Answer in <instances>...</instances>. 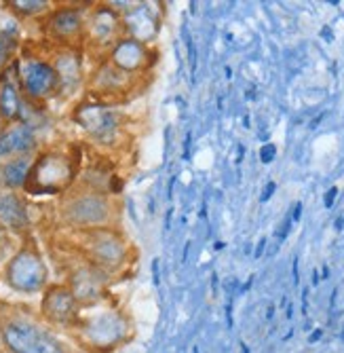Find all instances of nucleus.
<instances>
[{"mask_svg":"<svg viewBox=\"0 0 344 353\" xmlns=\"http://www.w3.org/2000/svg\"><path fill=\"white\" fill-rule=\"evenodd\" d=\"M133 330L129 313L108 296L80 309L70 336L85 353H114L133 339Z\"/></svg>","mask_w":344,"mask_h":353,"instance_id":"obj_1","label":"nucleus"},{"mask_svg":"<svg viewBox=\"0 0 344 353\" xmlns=\"http://www.w3.org/2000/svg\"><path fill=\"white\" fill-rule=\"evenodd\" d=\"M0 345L7 353H72L39 313L11 305H0Z\"/></svg>","mask_w":344,"mask_h":353,"instance_id":"obj_2","label":"nucleus"},{"mask_svg":"<svg viewBox=\"0 0 344 353\" xmlns=\"http://www.w3.org/2000/svg\"><path fill=\"white\" fill-rule=\"evenodd\" d=\"M83 168V157L68 148H41L36 152L30 180L23 195L32 197H61L76 186Z\"/></svg>","mask_w":344,"mask_h":353,"instance_id":"obj_3","label":"nucleus"},{"mask_svg":"<svg viewBox=\"0 0 344 353\" xmlns=\"http://www.w3.org/2000/svg\"><path fill=\"white\" fill-rule=\"evenodd\" d=\"M118 203L110 195L83 186L70 188L61 195L57 205V222L70 233H85L93 229L118 227Z\"/></svg>","mask_w":344,"mask_h":353,"instance_id":"obj_4","label":"nucleus"},{"mask_svg":"<svg viewBox=\"0 0 344 353\" xmlns=\"http://www.w3.org/2000/svg\"><path fill=\"white\" fill-rule=\"evenodd\" d=\"M78 259L98 267L106 275L114 277L129 267L131 243L118 227L93 229L85 233H72Z\"/></svg>","mask_w":344,"mask_h":353,"instance_id":"obj_5","label":"nucleus"},{"mask_svg":"<svg viewBox=\"0 0 344 353\" xmlns=\"http://www.w3.org/2000/svg\"><path fill=\"white\" fill-rule=\"evenodd\" d=\"M72 121L78 130L100 148L118 150L127 144V132H125V114L118 104H108L87 98L78 102L72 110Z\"/></svg>","mask_w":344,"mask_h":353,"instance_id":"obj_6","label":"nucleus"},{"mask_svg":"<svg viewBox=\"0 0 344 353\" xmlns=\"http://www.w3.org/2000/svg\"><path fill=\"white\" fill-rule=\"evenodd\" d=\"M13 70L28 104L45 106L59 98V79L49 55L23 49L13 63Z\"/></svg>","mask_w":344,"mask_h":353,"instance_id":"obj_7","label":"nucleus"},{"mask_svg":"<svg viewBox=\"0 0 344 353\" xmlns=\"http://www.w3.org/2000/svg\"><path fill=\"white\" fill-rule=\"evenodd\" d=\"M3 279L9 290L21 296H36L47 290L49 267L45 256L32 239H25L3 267Z\"/></svg>","mask_w":344,"mask_h":353,"instance_id":"obj_8","label":"nucleus"},{"mask_svg":"<svg viewBox=\"0 0 344 353\" xmlns=\"http://www.w3.org/2000/svg\"><path fill=\"white\" fill-rule=\"evenodd\" d=\"M93 3H74V5H55L43 19V39L49 49L61 47H83L87 13Z\"/></svg>","mask_w":344,"mask_h":353,"instance_id":"obj_9","label":"nucleus"},{"mask_svg":"<svg viewBox=\"0 0 344 353\" xmlns=\"http://www.w3.org/2000/svg\"><path fill=\"white\" fill-rule=\"evenodd\" d=\"M140 79H133L129 74H125L116 66L106 59L98 57L93 68L87 72V83L85 89L89 93V98L108 102V104H120L122 100L129 98V93L140 87Z\"/></svg>","mask_w":344,"mask_h":353,"instance_id":"obj_10","label":"nucleus"},{"mask_svg":"<svg viewBox=\"0 0 344 353\" xmlns=\"http://www.w3.org/2000/svg\"><path fill=\"white\" fill-rule=\"evenodd\" d=\"M120 37H125L122 13L116 11L110 3L91 5V9L87 13L83 51L104 57Z\"/></svg>","mask_w":344,"mask_h":353,"instance_id":"obj_11","label":"nucleus"},{"mask_svg":"<svg viewBox=\"0 0 344 353\" xmlns=\"http://www.w3.org/2000/svg\"><path fill=\"white\" fill-rule=\"evenodd\" d=\"M64 283L68 285V290L72 292V296L76 299V303L80 307H91V305H98L110 296L112 277L106 275L104 271H100L98 267H93L89 263H85L83 259H78L68 269Z\"/></svg>","mask_w":344,"mask_h":353,"instance_id":"obj_12","label":"nucleus"},{"mask_svg":"<svg viewBox=\"0 0 344 353\" xmlns=\"http://www.w3.org/2000/svg\"><path fill=\"white\" fill-rule=\"evenodd\" d=\"M80 309L83 307L76 303L66 283H49L47 290L41 294L39 315L51 328L70 332L80 315Z\"/></svg>","mask_w":344,"mask_h":353,"instance_id":"obj_13","label":"nucleus"},{"mask_svg":"<svg viewBox=\"0 0 344 353\" xmlns=\"http://www.w3.org/2000/svg\"><path fill=\"white\" fill-rule=\"evenodd\" d=\"M104 57L125 74L144 81L156 61V51L150 45H144L129 37H120Z\"/></svg>","mask_w":344,"mask_h":353,"instance_id":"obj_14","label":"nucleus"},{"mask_svg":"<svg viewBox=\"0 0 344 353\" xmlns=\"http://www.w3.org/2000/svg\"><path fill=\"white\" fill-rule=\"evenodd\" d=\"M49 59L59 79V98L70 100L87 83L85 51L83 47H61L51 49Z\"/></svg>","mask_w":344,"mask_h":353,"instance_id":"obj_15","label":"nucleus"},{"mask_svg":"<svg viewBox=\"0 0 344 353\" xmlns=\"http://www.w3.org/2000/svg\"><path fill=\"white\" fill-rule=\"evenodd\" d=\"M41 150V140L36 127L25 121H15L9 125H0V161L13 157L36 154Z\"/></svg>","mask_w":344,"mask_h":353,"instance_id":"obj_16","label":"nucleus"},{"mask_svg":"<svg viewBox=\"0 0 344 353\" xmlns=\"http://www.w3.org/2000/svg\"><path fill=\"white\" fill-rule=\"evenodd\" d=\"M76 184L89 190L102 192V195H110V197L118 195L122 188L116 168L106 154H93L89 159V163L80 168V176Z\"/></svg>","mask_w":344,"mask_h":353,"instance_id":"obj_17","label":"nucleus"},{"mask_svg":"<svg viewBox=\"0 0 344 353\" xmlns=\"http://www.w3.org/2000/svg\"><path fill=\"white\" fill-rule=\"evenodd\" d=\"M122 30L125 37L152 47L161 34V15L154 11L152 5L138 3L122 13Z\"/></svg>","mask_w":344,"mask_h":353,"instance_id":"obj_18","label":"nucleus"},{"mask_svg":"<svg viewBox=\"0 0 344 353\" xmlns=\"http://www.w3.org/2000/svg\"><path fill=\"white\" fill-rule=\"evenodd\" d=\"M0 227L13 235H25L32 227V214L23 192L0 188Z\"/></svg>","mask_w":344,"mask_h":353,"instance_id":"obj_19","label":"nucleus"},{"mask_svg":"<svg viewBox=\"0 0 344 353\" xmlns=\"http://www.w3.org/2000/svg\"><path fill=\"white\" fill-rule=\"evenodd\" d=\"M25 108V98L19 89L13 66L0 74V125L21 121Z\"/></svg>","mask_w":344,"mask_h":353,"instance_id":"obj_20","label":"nucleus"},{"mask_svg":"<svg viewBox=\"0 0 344 353\" xmlns=\"http://www.w3.org/2000/svg\"><path fill=\"white\" fill-rule=\"evenodd\" d=\"M36 154H23V157H13L7 161H0V188L5 190H17L23 192L30 172H32Z\"/></svg>","mask_w":344,"mask_h":353,"instance_id":"obj_21","label":"nucleus"},{"mask_svg":"<svg viewBox=\"0 0 344 353\" xmlns=\"http://www.w3.org/2000/svg\"><path fill=\"white\" fill-rule=\"evenodd\" d=\"M5 9L19 21L43 19L53 9V3H49V0H9V3H5Z\"/></svg>","mask_w":344,"mask_h":353,"instance_id":"obj_22","label":"nucleus"},{"mask_svg":"<svg viewBox=\"0 0 344 353\" xmlns=\"http://www.w3.org/2000/svg\"><path fill=\"white\" fill-rule=\"evenodd\" d=\"M19 51H21V41L0 32V74L7 72L13 66Z\"/></svg>","mask_w":344,"mask_h":353,"instance_id":"obj_23","label":"nucleus"},{"mask_svg":"<svg viewBox=\"0 0 344 353\" xmlns=\"http://www.w3.org/2000/svg\"><path fill=\"white\" fill-rule=\"evenodd\" d=\"M17 245H15V235L9 233L5 227H0V265L5 267V263L15 254Z\"/></svg>","mask_w":344,"mask_h":353,"instance_id":"obj_24","label":"nucleus"},{"mask_svg":"<svg viewBox=\"0 0 344 353\" xmlns=\"http://www.w3.org/2000/svg\"><path fill=\"white\" fill-rule=\"evenodd\" d=\"M275 157H277V146H275V144H264V146H262V150H260L262 163H270Z\"/></svg>","mask_w":344,"mask_h":353,"instance_id":"obj_25","label":"nucleus"},{"mask_svg":"<svg viewBox=\"0 0 344 353\" xmlns=\"http://www.w3.org/2000/svg\"><path fill=\"white\" fill-rule=\"evenodd\" d=\"M336 197H338V188H336V186H332V188L325 192V197H323V203H325V208H327V210H330V208H334Z\"/></svg>","mask_w":344,"mask_h":353,"instance_id":"obj_26","label":"nucleus"},{"mask_svg":"<svg viewBox=\"0 0 344 353\" xmlns=\"http://www.w3.org/2000/svg\"><path fill=\"white\" fill-rule=\"evenodd\" d=\"M275 188H277V184H275V182H268V184L264 186V192H262V197H260V201H262V203H264V201H268V199L272 197Z\"/></svg>","mask_w":344,"mask_h":353,"instance_id":"obj_27","label":"nucleus"},{"mask_svg":"<svg viewBox=\"0 0 344 353\" xmlns=\"http://www.w3.org/2000/svg\"><path fill=\"white\" fill-rule=\"evenodd\" d=\"M300 216H302V203H296V205H294V212H292V220L298 222Z\"/></svg>","mask_w":344,"mask_h":353,"instance_id":"obj_28","label":"nucleus"},{"mask_svg":"<svg viewBox=\"0 0 344 353\" xmlns=\"http://www.w3.org/2000/svg\"><path fill=\"white\" fill-rule=\"evenodd\" d=\"M264 248H266V239H260V243H258V248H256V259H260V256H262V252H264Z\"/></svg>","mask_w":344,"mask_h":353,"instance_id":"obj_29","label":"nucleus"},{"mask_svg":"<svg viewBox=\"0 0 344 353\" xmlns=\"http://www.w3.org/2000/svg\"><path fill=\"white\" fill-rule=\"evenodd\" d=\"M321 334H323L321 330H317V332H312V334H310V339H308V343H315V341H319V339H321Z\"/></svg>","mask_w":344,"mask_h":353,"instance_id":"obj_30","label":"nucleus"},{"mask_svg":"<svg viewBox=\"0 0 344 353\" xmlns=\"http://www.w3.org/2000/svg\"><path fill=\"white\" fill-rule=\"evenodd\" d=\"M298 279H300L298 277V261H294V281L298 283Z\"/></svg>","mask_w":344,"mask_h":353,"instance_id":"obj_31","label":"nucleus"},{"mask_svg":"<svg viewBox=\"0 0 344 353\" xmlns=\"http://www.w3.org/2000/svg\"><path fill=\"white\" fill-rule=\"evenodd\" d=\"M312 283H315V285L319 283V273H317V271H315V273H312Z\"/></svg>","mask_w":344,"mask_h":353,"instance_id":"obj_32","label":"nucleus"},{"mask_svg":"<svg viewBox=\"0 0 344 353\" xmlns=\"http://www.w3.org/2000/svg\"><path fill=\"white\" fill-rule=\"evenodd\" d=\"M342 341H344V330H342Z\"/></svg>","mask_w":344,"mask_h":353,"instance_id":"obj_33","label":"nucleus"},{"mask_svg":"<svg viewBox=\"0 0 344 353\" xmlns=\"http://www.w3.org/2000/svg\"><path fill=\"white\" fill-rule=\"evenodd\" d=\"M0 9H3V7H0Z\"/></svg>","mask_w":344,"mask_h":353,"instance_id":"obj_34","label":"nucleus"}]
</instances>
